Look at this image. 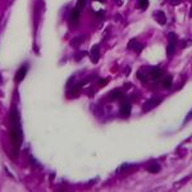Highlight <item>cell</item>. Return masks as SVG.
I'll use <instances>...</instances> for the list:
<instances>
[{
    "mask_svg": "<svg viewBox=\"0 0 192 192\" xmlns=\"http://www.w3.org/2000/svg\"><path fill=\"white\" fill-rule=\"evenodd\" d=\"M14 121L12 123V137H13V145H15V147H19L22 141V129H21V123H19V117L17 113L13 114Z\"/></svg>",
    "mask_w": 192,
    "mask_h": 192,
    "instance_id": "6da1fadb",
    "label": "cell"
},
{
    "mask_svg": "<svg viewBox=\"0 0 192 192\" xmlns=\"http://www.w3.org/2000/svg\"><path fill=\"white\" fill-rule=\"evenodd\" d=\"M177 41H178V37H177L175 33L169 32L168 33V48H167V55L172 56L175 51V46H177Z\"/></svg>",
    "mask_w": 192,
    "mask_h": 192,
    "instance_id": "7a4b0ae2",
    "label": "cell"
},
{
    "mask_svg": "<svg viewBox=\"0 0 192 192\" xmlns=\"http://www.w3.org/2000/svg\"><path fill=\"white\" fill-rule=\"evenodd\" d=\"M159 104H160V99H157V97H151V99H149L144 104L142 109H144V111H149V110L154 109L155 106H157Z\"/></svg>",
    "mask_w": 192,
    "mask_h": 192,
    "instance_id": "3957f363",
    "label": "cell"
},
{
    "mask_svg": "<svg viewBox=\"0 0 192 192\" xmlns=\"http://www.w3.org/2000/svg\"><path fill=\"white\" fill-rule=\"evenodd\" d=\"M131 109H132L131 102L128 101V100H123L122 104H121V114H122V117H129Z\"/></svg>",
    "mask_w": 192,
    "mask_h": 192,
    "instance_id": "277c9868",
    "label": "cell"
},
{
    "mask_svg": "<svg viewBox=\"0 0 192 192\" xmlns=\"http://www.w3.org/2000/svg\"><path fill=\"white\" fill-rule=\"evenodd\" d=\"M90 58L92 60V63H97L99 58H100V46L99 45H94L90 51Z\"/></svg>",
    "mask_w": 192,
    "mask_h": 192,
    "instance_id": "5b68a950",
    "label": "cell"
},
{
    "mask_svg": "<svg viewBox=\"0 0 192 192\" xmlns=\"http://www.w3.org/2000/svg\"><path fill=\"white\" fill-rule=\"evenodd\" d=\"M149 76L151 77L152 79H157V78H160V77L163 76V71H161L160 68H157V67H152V68L149 69Z\"/></svg>",
    "mask_w": 192,
    "mask_h": 192,
    "instance_id": "8992f818",
    "label": "cell"
},
{
    "mask_svg": "<svg viewBox=\"0 0 192 192\" xmlns=\"http://www.w3.org/2000/svg\"><path fill=\"white\" fill-rule=\"evenodd\" d=\"M79 12L81 9L78 6H76V8H73L72 12H71V17H69V21H71L72 25H74V23H77V21H78V18H79Z\"/></svg>",
    "mask_w": 192,
    "mask_h": 192,
    "instance_id": "52a82bcc",
    "label": "cell"
},
{
    "mask_svg": "<svg viewBox=\"0 0 192 192\" xmlns=\"http://www.w3.org/2000/svg\"><path fill=\"white\" fill-rule=\"evenodd\" d=\"M128 49L129 50H134L136 53H140L142 49H144V45L140 44V42H137L136 40H131L129 44H128Z\"/></svg>",
    "mask_w": 192,
    "mask_h": 192,
    "instance_id": "ba28073f",
    "label": "cell"
},
{
    "mask_svg": "<svg viewBox=\"0 0 192 192\" xmlns=\"http://www.w3.org/2000/svg\"><path fill=\"white\" fill-rule=\"evenodd\" d=\"M26 73H27V67L23 65V67H21L18 69L17 74H15V81H17V82H21V81L26 77Z\"/></svg>",
    "mask_w": 192,
    "mask_h": 192,
    "instance_id": "9c48e42d",
    "label": "cell"
},
{
    "mask_svg": "<svg viewBox=\"0 0 192 192\" xmlns=\"http://www.w3.org/2000/svg\"><path fill=\"white\" fill-rule=\"evenodd\" d=\"M155 18H156V21L160 23V25H165V21H167V18H165V14H164V12H161V10H157L156 13H155Z\"/></svg>",
    "mask_w": 192,
    "mask_h": 192,
    "instance_id": "30bf717a",
    "label": "cell"
},
{
    "mask_svg": "<svg viewBox=\"0 0 192 192\" xmlns=\"http://www.w3.org/2000/svg\"><path fill=\"white\" fill-rule=\"evenodd\" d=\"M147 170L150 172V173H157L160 170V165L157 164V163H151L147 167Z\"/></svg>",
    "mask_w": 192,
    "mask_h": 192,
    "instance_id": "8fae6325",
    "label": "cell"
},
{
    "mask_svg": "<svg viewBox=\"0 0 192 192\" xmlns=\"http://www.w3.org/2000/svg\"><path fill=\"white\" fill-rule=\"evenodd\" d=\"M172 83H173V78H172V76H167V77H164V79H163V87L169 88V87L172 86Z\"/></svg>",
    "mask_w": 192,
    "mask_h": 192,
    "instance_id": "7c38bea8",
    "label": "cell"
},
{
    "mask_svg": "<svg viewBox=\"0 0 192 192\" xmlns=\"http://www.w3.org/2000/svg\"><path fill=\"white\" fill-rule=\"evenodd\" d=\"M110 100H115V99H121L122 97V92L119 91V90H114V91H111V94H110Z\"/></svg>",
    "mask_w": 192,
    "mask_h": 192,
    "instance_id": "4fadbf2b",
    "label": "cell"
},
{
    "mask_svg": "<svg viewBox=\"0 0 192 192\" xmlns=\"http://www.w3.org/2000/svg\"><path fill=\"white\" fill-rule=\"evenodd\" d=\"M149 6V0H138V8L140 9H146Z\"/></svg>",
    "mask_w": 192,
    "mask_h": 192,
    "instance_id": "5bb4252c",
    "label": "cell"
},
{
    "mask_svg": "<svg viewBox=\"0 0 192 192\" xmlns=\"http://www.w3.org/2000/svg\"><path fill=\"white\" fill-rule=\"evenodd\" d=\"M129 168H132V165H131V164H123L122 167H119L117 169V172L118 173H122V172H124V170H128Z\"/></svg>",
    "mask_w": 192,
    "mask_h": 192,
    "instance_id": "9a60e30c",
    "label": "cell"
},
{
    "mask_svg": "<svg viewBox=\"0 0 192 192\" xmlns=\"http://www.w3.org/2000/svg\"><path fill=\"white\" fill-rule=\"evenodd\" d=\"M83 40V37H77V38H73V40H72V45L73 46H78L79 44H82V41Z\"/></svg>",
    "mask_w": 192,
    "mask_h": 192,
    "instance_id": "2e32d148",
    "label": "cell"
},
{
    "mask_svg": "<svg viewBox=\"0 0 192 192\" xmlns=\"http://www.w3.org/2000/svg\"><path fill=\"white\" fill-rule=\"evenodd\" d=\"M192 45V40H183L180 42V48H186V46Z\"/></svg>",
    "mask_w": 192,
    "mask_h": 192,
    "instance_id": "e0dca14e",
    "label": "cell"
},
{
    "mask_svg": "<svg viewBox=\"0 0 192 192\" xmlns=\"http://www.w3.org/2000/svg\"><path fill=\"white\" fill-rule=\"evenodd\" d=\"M84 4H86V0H78V3H77V6L79 8V9H82L84 6Z\"/></svg>",
    "mask_w": 192,
    "mask_h": 192,
    "instance_id": "ac0fdd59",
    "label": "cell"
},
{
    "mask_svg": "<svg viewBox=\"0 0 192 192\" xmlns=\"http://www.w3.org/2000/svg\"><path fill=\"white\" fill-rule=\"evenodd\" d=\"M180 3V0H172L170 4H173V5H177V4H179Z\"/></svg>",
    "mask_w": 192,
    "mask_h": 192,
    "instance_id": "d6986e66",
    "label": "cell"
},
{
    "mask_svg": "<svg viewBox=\"0 0 192 192\" xmlns=\"http://www.w3.org/2000/svg\"><path fill=\"white\" fill-rule=\"evenodd\" d=\"M3 83V79H1V76H0V84Z\"/></svg>",
    "mask_w": 192,
    "mask_h": 192,
    "instance_id": "ffe728a7",
    "label": "cell"
},
{
    "mask_svg": "<svg viewBox=\"0 0 192 192\" xmlns=\"http://www.w3.org/2000/svg\"><path fill=\"white\" fill-rule=\"evenodd\" d=\"M190 15H191V17H192V8H191V12H190Z\"/></svg>",
    "mask_w": 192,
    "mask_h": 192,
    "instance_id": "44dd1931",
    "label": "cell"
}]
</instances>
